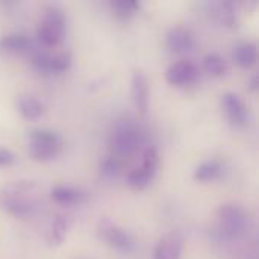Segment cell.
Wrapping results in <instances>:
<instances>
[{
	"mask_svg": "<svg viewBox=\"0 0 259 259\" xmlns=\"http://www.w3.org/2000/svg\"><path fill=\"white\" fill-rule=\"evenodd\" d=\"M38 206L39 199L35 184L15 182L0 191V208L12 217H30Z\"/></svg>",
	"mask_w": 259,
	"mask_h": 259,
	"instance_id": "obj_1",
	"label": "cell"
},
{
	"mask_svg": "<svg viewBox=\"0 0 259 259\" xmlns=\"http://www.w3.org/2000/svg\"><path fill=\"white\" fill-rule=\"evenodd\" d=\"M146 141V132L140 123L131 118L117 120L108 134V146L112 156H131L141 149Z\"/></svg>",
	"mask_w": 259,
	"mask_h": 259,
	"instance_id": "obj_2",
	"label": "cell"
},
{
	"mask_svg": "<svg viewBox=\"0 0 259 259\" xmlns=\"http://www.w3.org/2000/svg\"><path fill=\"white\" fill-rule=\"evenodd\" d=\"M217 232L225 240H240L250 231L249 214L238 205H222L217 211Z\"/></svg>",
	"mask_w": 259,
	"mask_h": 259,
	"instance_id": "obj_3",
	"label": "cell"
},
{
	"mask_svg": "<svg viewBox=\"0 0 259 259\" xmlns=\"http://www.w3.org/2000/svg\"><path fill=\"white\" fill-rule=\"evenodd\" d=\"M62 138L50 129H32L27 135V150L32 159L47 162L62 150Z\"/></svg>",
	"mask_w": 259,
	"mask_h": 259,
	"instance_id": "obj_4",
	"label": "cell"
},
{
	"mask_svg": "<svg viewBox=\"0 0 259 259\" xmlns=\"http://www.w3.org/2000/svg\"><path fill=\"white\" fill-rule=\"evenodd\" d=\"M67 33L65 15L61 9L52 6L47 8L36 26V36L46 47H55L62 42Z\"/></svg>",
	"mask_w": 259,
	"mask_h": 259,
	"instance_id": "obj_5",
	"label": "cell"
},
{
	"mask_svg": "<svg viewBox=\"0 0 259 259\" xmlns=\"http://www.w3.org/2000/svg\"><path fill=\"white\" fill-rule=\"evenodd\" d=\"M158 165H159L158 150L153 146H149L143 153L140 167H137L127 173V176H126L127 187L135 191H141V190L147 188L156 176Z\"/></svg>",
	"mask_w": 259,
	"mask_h": 259,
	"instance_id": "obj_6",
	"label": "cell"
},
{
	"mask_svg": "<svg viewBox=\"0 0 259 259\" xmlns=\"http://www.w3.org/2000/svg\"><path fill=\"white\" fill-rule=\"evenodd\" d=\"M97 238L105 246H108L114 250L123 252V253H129L135 247V241H134L132 235L129 232H126L123 228L117 226L115 223H112L111 220H106V219H103L99 223Z\"/></svg>",
	"mask_w": 259,
	"mask_h": 259,
	"instance_id": "obj_7",
	"label": "cell"
},
{
	"mask_svg": "<svg viewBox=\"0 0 259 259\" xmlns=\"http://www.w3.org/2000/svg\"><path fill=\"white\" fill-rule=\"evenodd\" d=\"M222 108L225 111L226 118L229 120V123L235 127H246L249 126L252 117H250V111L247 108V105L244 103V100L235 94V93H226L222 97Z\"/></svg>",
	"mask_w": 259,
	"mask_h": 259,
	"instance_id": "obj_8",
	"label": "cell"
},
{
	"mask_svg": "<svg viewBox=\"0 0 259 259\" xmlns=\"http://www.w3.org/2000/svg\"><path fill=\"white\" fill-rule=\"evenodd\" d=\"M197 77H199V68L193 61L188 59L173 62L165 71V79L173 87L191 85L197 80Z\"/></svg>",
	"mask_w": 259,
	"mask_h": 259,
	"instance_id": "obj_9",
	"label": "cell"
},
{
	"mask_svg": "<svg viewBox=\"0 0 259 259\" xmlns=\"http://www.w3.org/2000/svg\"><path fill=\"white\" fill-rule=\"evenodd\" d=\"M165 47L171 53H188L196 47L194 33L190 29L176 26L165 35Z\"/></svg>",
	"mask_w": 259,
	"mask_h": 259,
	"instance_id": "obj_10",
	"label": "cell"
},
{
	"mask_svg": "<svg viewBox=\"0 0 259 259\" xmlns=\"http://www.w3.org/2000/svg\"><path fill=\"white\" fill-rule=\"evenodd\" d=\"M131 99L141 114H146L149 109V80L141 70H134L131 79Z\"/></svg>",
	"mask_w": 259,
	"mask_h": 259,
	"instance_id": "obj_11",
	"label": "cell"
},
{
	"mask_svg": "<svg viewBox=\"0 0 259 259\" xmlns=\"http://www.w3.org/2000/svg\"><path fill=\"white\" fill-rule=\"evenodd\" d=\"M184 249V237L179 232L164 235L155 247L153 259H181Z\"/></svg>",
	"mask_w": 259,
	"mask_h": 259,
	"instance_id": "obj_12",
	"label": "cell"
},
{
	"mask_svg": "<svg viewBox=\"0 0 259 259\" xmlns=\"http://www.w3.org/2000/svg\"><path fill=\"white\" fill-rule=\"evenodd\" d=\"M209 6V15L212 17L214 21L225 27H235L238 23L237 18V11L231 2H212L208 5Z\"/></svg>",
	"mask_w": 259,
	"mask_h": 259,
	"instance_id": "obj_13",
	"label": "cell"
},
{
	"mask_svg": "<svg viewBox=\"0 0 259 259\" xmlns=\"http://www.w3.org/2000/svg\"><path fill=\"white\" fill-rule=\"evenodd\" d=\"M50 197L55 203L64 205V206H71V205H80L87 199V193L82 190H77L74 187L68 185H58L53 187L50 191Z\"/></svg>",
	"mask_w": 259,
	"mask_h": 259,
	"instance_id": "obj_14",
	"label": "cell"
},
{
	"mask_svg": "<svg viewBox=\"0 0 259 259\" xmlns=\"http://www.w3.org/2000/svg\"><path fill=\"white\" fill-rule=\"evenodd\" d=\"M232 58L241 68H250L258 61V47L250 41H241L234 46Z\"/></svg>",
	"mask_w": 259,
	"mask_h": 259,
	"instance_id": "obj_15",
	"label": "cell"
},
{
	"mask_svg": "<svg viewBox=\"0 0 259 259\" xmlns=\"http://www.w3.org/2000/svg\"><path fill=\"white\" fill-rule=\"evenodd\" d=\"M30 39L23 33H9L0 38V50L5 53H27L32 49Z\"/></svg>",
	"mask_w": 259,
	"mask_h": 259,
	"instance_id": "obj_16",
	"label": "cell"
},
{
	"mask_svg": "<svg viewBox=\"0 0 259 259\" xmlns=\"http://www.w3.org/2000/svg\"><path fill=\"white\" fill-rule=\"evenodd\" d=\"M17 108H18V112L21 114V117L26 118V120H30V121L38 120L44 112L42 103L36 97L29 96V94H24V96L18 97Z\"/></svg>",
	"mask_w": 259,
	"mask_h": 259,
	"instance_id": "obj_17",
	"label": "cell"
},
{
	"mask_svg": "<svg viewBox=\"0 0 259 259\" xmlns=\"http://www.w3.org/2000/svg\"><path fill=\"white\" fill-rule=\"evenodd\" d=\"M222 173H223L222 162L217 159H208L196 168L194 179L199 182H211V181L219 179L222 176Z\"/></svg>",
	"mask_w": 259,
	"mask_h": 259,
	"instance_id": "obj_18",
	"label": "cell"
},
{
	"mask_svg": "<svg viewBox=\"0 0 259 259\" xmlns=\"http://www.w3.org/2000/svg\"><path fill=\"white\" fill-rule=\"evenodd\" d=\"M109 8H111V12L114 14L115 18L129 20L138 12L140 5L137 2H132V0H114L109 3Z\"/></svg>",
	"mask_w": 259,
	"mask_h": 259,
	"instance_id": "obj_19",
	"label": "cell"
},
{
	"mask_svg": "<svg viewBox=\"0 0 259 259\" xmlns=\"http://www.w3.org/2000/svg\"><path fill=\"white\" fill-rule=\"evenodd\" d=\"M203 70L212 77H222L226 73V62L219 53H209L203 59Z\"/></svg>",
	"mask_w": 259,
	"mask_h": 259,
	"instance_id": "obj_20",
	"label": "cell"
},
{
	"mask_svg": "<svg viewBox=\"0 0 259 259\" xmlns=\"http://www.w3.org/2000/svg\"><path fill=\"white\" fill-rule=\"evenodd\" d=\"M50 53L49 52H44V50H30V62H32V67L41 73V74H52L50 71Z\"/></svg>",
	"mask_w": 259,
	"mask_h": 259,
	"instance_id": "obj_21",
	"label": "cell"
},
{
	"mask_svg": "<svg viewBox=\"0 0 259 259\" xmlns=\"http://www.w3.org/2000/svg\"><path fill=\"white\" fill-rule=\"evenodd\" d=\"M70 222L67 217L64 215H58L52 225V231H50V240L53 244H61L65 237H67V231H68Z\"/></svg>",
	"mask_w": 259,
	"mask_h": 259,
	"instance_id": "obj_22",
	"label": "cell"
},
{
	"mask_svg": "<svg viewBox=\"0 0 259 259\" xmlns=\"http://www.w3.org/2000/svg\"><path fill=\"white\" fill-rule=\"evenodd\" d=\"M99 170H100V176L103 179H115L118 175H120V162H118V158L115 156H106L100 161V165H99Z\"/></svg>",
	"mask_w": 259,
	"mask_h": 259,
	"instance_id": "obj_23",
	"label": "cell"
},
{
	"mask_svg": "<svg viewBox=\"0 0 259 259\" xmlns=\"http://www.w3.org/2000/svg\"><path fill=\"white\" fill-rule=\"evenodd\" d=\"M71 55L68 52H59L50 56V71L53 73H62L67 71L71 67Z\"/></svg>",
	"mask_w": 259,
	"mask_h": 259,
	"instance_id": "obj_24",
	"label": "cell"
},
{
	"mask_svg": "<svg viewBox=\"0 0 259 259\" xmlns=\"http://www.w3.org/2000/svg\"><path fill=\"white\" fill-rule=\"evenodd\" d=\"M15 161H17V156L9 149L0 147V167H9L15 164Z\"/></svg>",
	"mask_w": 259,
	"mask_h": 259,
	"instance_id": "obj_25",
	"label": "cell"
},
{
	"mask_svg": "<svg viewBox=\"0 0 259 259\" xmlns=\"http://www.w3.org/2000/svg\"><path fill=\"white\" fill-rule=\"evenodd\" d=\"M250 259H253V258H250Z\"/></svg>",
	"mask_w": 259,
	"mask_h": 259,
	"instance_id": "obj_26",
	"label": "cell"
}]
</instances>
